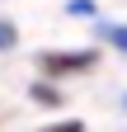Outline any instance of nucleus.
Returning a JSON list of instances; mask_svg holds the SVG:
<instances>
[{
	"mask_svg": "<svg viewBox=\"0 0 127 132\" xmlns=\"http://www.w3.org/2000/svg\"><path fill=\"white\" fill-rule=\"evenodd\" d=\"M94 61H99V52H94V47H85V52H42V57H38V66H42V80L80 76V71H89Z\"/></svg>",
	"mask_w": 127,
	"mask_h": 132,
	"instance_id": "1",
	"label": "nucleus"
},
{
	"mask_svg": "<svg viewBox=\"0 0 127 132\" xmlns=\"http://www.w3.org/2000/svg\"><path fill=\"white\" fill-rule=\"evenodd\" d=\"M33 99L47 104V109H61V90L52 85V80H38V85H33Z\"/></svg>",
	"mask_w": 127,
	"mask_h": 132,
	"instance_id": "2",
	"label": "nucleus"
},
{
	"mask_svg": "<svg viewBox=\"0 0 127 132\" xmlns=\"http://www.w3.org/2000/svg\"><path fill=\"white\" fill-rule=\"evenodd\" d=\"M99 38L113 43L118 52H127V24H99Z\"/></svg>",
	"mask_w": 127,
	"mask_h": 132,
	"instance_id": "3",
	"label": "nucleus"
},
{
	"mask_svg": "<svg viewBox=\"0 0 127 132\" xmlns=\"http://www.w3.org/2000/svg\"><path fill=\"white\" fill-rule=\"evenodd\" d=\"M14 43H19V28H14L10 19H0V52H10Z\"/></svg>",
	"mask_w": 127,
	"mask_h": 132,
	"instance_id": "4",
	"label": "nucleus"
},
{
	"mask_svg": "<svg viewBox=\"0 0 127 132\" xmlns=\"http://www.w3.org/2000/svg\"><path fill=\"white\" fill-rule=\"evenodd\" d=\"M42 132H85L80 118H66V123H52V127H42Z\"/></svg>",
	"mask_w": 127,
	"mask_h": 132,
	"instance_id": "5",
	"label": "nucleus"
},
{
	"mask_svg": "<svg viewBox=\"0 0 127 132\" xmlns=\"http://www.w3.org/2000/svg\"><path fill=\"white\" fill-rule=\"evenodd\" d=\"M71 14H80V19H85V14H99V10H94L89 0H71Z\"/></svg>",
	"mask_w": 127,
	"mask_h": 132,
	"instance_id": "6",
	"label": "nucleus"
}]
</instances>
